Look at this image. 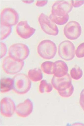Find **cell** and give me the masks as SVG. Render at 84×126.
<instances>
[{
  "instance_id": "3",
  "label": "cell",
  "mask_w": 84,
  "mask_h": 126,
  "mask_svg": "<svg viewBox=\"0 0 84 126\" xmlns=\"http://www.w3.org/2000/svg\"><path fill=\"white\" fill-rule=\"evenodd\" d=\"M37 50L41 57L45 59L50 60L55 56L57 48L55 44L52 41L44 40L39 44Z\"/></svg>"
},
{
  "instance_id": "22",
  "label": "cell",
  "mask_w": 84,
  "mask_h": 126,
  "mask_svg": "<svg viewBox=\"0 0 84 126\" xmlns=\"http://www.w3.org/2000/svg\"><path fill=\"white\" fill-rule=\"evenodd\" d=\"M1 58H2L6 54L7 51L6 46L4 43L1 42Z\"/></svg>"
},
{
  "instance_id": "5",
  "label": "cell",
  "mask_w": 84,
  "mask_h": 126,
  "mask_svg": "<svg viewBox=\"0 0 84 126\" xmlns=\"http://www.w3.org/2000/svg\"><path fill=\"white\" fill-rule=\"evenodd\" d=\"M24 62L23 61H17L8 56L3 60L2 68L6 73L14 75L20 71L24 67Z\"/></svg>"
},
{
  "instance_id": "7",
  "label": "cell",
  "mask_w": 84,
  "mask_h": 126,
  "mask_svg": "<svg viewBox=\"0 0 84 126\" xmlns=\"http://www.w3.org/2000/svg\"><path fill=\"white\" fill-rule=\"evenodd\" d=\"M75 48L73 43L68 40L62 42L59 45L58 52L59 56L66 61L71 60L74 58Z\"/></svg>"
},
{
  "instance_id": "25",
  "label": "cell",
  "mask_w": 84,
  "mask_h": 126,
  "mask_svg": "<svg viewBox=\"0 0 84 126\" xmlns=\"http://www.w3.org/2000/svg\"><path fill=\"white\" fill-rule=\"evenodd\" d=\"M48 2V1H37L36 3V5L37 6H44L47 4Z\"/></svg>"
},
{
  "instance_id": "21",
  "label": "cell",
  "mask_w": 84,
  "mask_h": 126,
  "mask_svg": "<svg viewBox=\"0 0 84 126\" xmlns=\"http://www.w3.org/2000/svg\"><path fill=\"white\" fill-rule=\"evenodd\" d=\"M76 56L78 58L84 57V43L81 44L77 48L75 52Z\"/></svg>"
},
{
  "instance_id": "23",
  "label": "cell",
  "mask_w": 84,
  "mask_h": 126,
  "mask_svg": "<svg viewBox=\"0 0 84 126\" xmlns=\"http://www.w3.org/2000/svg\"><path fill=\"white\" fill-rule=\"evenodd\" d=\"M80 104L82 108L84 111V89L82 91L80 94Z\"/></svg>"
},
{
  "instance_id": "19",
  "label": "cell",
  "mask_w": 84,
  "mask_h": 126,
  "mask_svg": "<svg viewBox=\"0 0 84 126\" xmlns=\"http://www.w3.org/2000/svg\"><path fill=\"white\" fill-rule=\"evenodd\" d=\"M0 40H3L7 37L12 31V26L0 23Z\"/></svg>"
},
{
  "instance_id": "24",
  "label": "cell",
  "mask_w": 84,
  "mask_h": 126,
  "mask_svg": "<svg viewBox=\"0 0 84 126\" xmlns=\"http://www.w3.org/2000/svg\"><path fill=\"white\" fill-rule=\"evenodd\" d=\"M73 6L79 7L84 4V1H71Z\"/></svg>"
},
{
  "instance_id": "4",
  "label": "cell",
  "mask_w": 84,
  "mask_h": 126,
  "mask_svg": "<svg viewBox=\"0 0 84 126\" xmlns=\"http://www.w3.org/2000/svg\"><path fill=\"white\" fill-rule=\"evenodd\" d=\"M29 54V49L24 44H14L11 46L9 49V56L17 61H23L27 58Z\"/></svg>"
},
{
  "instance_id": "20",
  "label": "cell",
  "mask_w": 84,
  "mask_h": 126,
  "mask_svg": "<svg viewBox=\"0 0 84 126\" xmlns=\"http://www.w3.org/2000/svg\"><path fill=\"white\" fill-rule=\"evenodd\" d=\"M71 78L75 80H78L82 77V70L78 66H76L70 70Z\"/></svg>"
},
{
  "instance_id": "16",
  "label": "cell",
  "mask_w": 84,
  "mask_h": 126,
  "mask_svg": "<svg viewBox=\"0 0 84 126\" xmlns=\"http://www.w3.org/2000/svg\"><path fill=\"white\" fill-rule=\"evenodd\" d=\"M28 77L33 81L38 82L42 79L43 73L40 69L38 68L31 69L28 72Z\"/></svg>"
},
{
  "instance_id": "8",
  "label": "cell",
  "mask_w": 84,
  "mask_h": 126,
  "mask_svg": "<svg viewBox=\"0 0 84 126\" xmlns=\"http://www.w3.org/2000/svg\"><path fill=\"white\" fill-rule=\"evenodd\" d=\"M19 18L18 14L12 8H5L1 12V24L11 26H15L18 21Z\"/></svg>"
},
{
  "instance_id": "13",
  "label": "cell",
  "mask_w": 84,
  "mask_h": 126,
  "mask_svg": "<svg viewBox=\"0 0 84 126\" xmlns=\"http://www.w3.org/2000/svg\"><path fill=\"white\" fill-rule=\"evenodd\" d=\"M33 110V104L29 99H27L23 103H20L16 107V113L19 117H27L31 114Z\"/></svg>"
},
{
  "instance_id": "9",
  "label": "cell",
  "mask_w": 84,
  "mask_h": 126,
  "mask_svg": "<svg viewBox=\"0 0 84 126\" xmlns=\"http://www.w3.org/2000/svg\"><path fill=\"white\" fill-rule=\"evenodd\" d=\"M51 82L53 87L58 91L59 94L68 89L73 86L71 78L69 74L61 78H57L54 76Z\"/></svg>"
},
{
  "instance_id": "6",
  "label": "cell",
  "mask_w": 84,
  "mask_h": 126,
  "mask_svg": "<svg viewBox=\"0 0 84 126\" xmlns=\"http://www.w3.org/2000/svg\"><path fill=\"white\" fill-rule=\"evenodd\" d=\"M38 20L42 29L45 33L50 35H58L59 30L57 26L49 17L44 13H41L39 16Z\"/></svg>"
},
{
  "instance_id": "10",
  "label": "cell",
  "mask_w": 84,
  "mask_h": 126,
  "mask_svg": "<svg viewBox=\"0 0 84 126\" xmlns=\"http://www.w3.org/2000/svg\"><path fill=\"white\" fill-rule=\"evenodd\" d=\"M64 32L65 35L67 39L72 40H75L81 34L82 28L78 22L71 21L65 26Z\"/></svg>"
},
{
  "instance_id": "17",
  "label": "cell",
  "mask_w": 84,
  "mask_h": 126,
  "mask_svg": "<svg viewBox=\"0 0 84 126\" xmlns=\"http://www.w3.org/2000/svg\"><path fill=\"white\" fill-rule=\"evenodd\" d=\"M54 63L50 61L44 62L41 65V68L45 73L48 75L53 74Z\"/></svg>"
},
{
  "instance_id": "15",
  "label": "cell",
  "mask_w": 84,
  "mask_h": 126,
  "mask_svg": "<svg viewBox=\"0 0 84 126\" xmlns=\"http://www.w3.org/2000/svg\"><path fill=\"white\" fill-rule=\"evenodd\" d=\"M13 79L10 78H3L0 80L1 93H7L13 89Z\"/></svg>"
},
{
  "instance_id": "26",
  "label": "cell",
  "mask_w": 84,
  "mask_h": 126,
  "mask_svg": "<svg viewBox=\"0 0 84 126\" xmlns=\"http://www.w3.org/2000/svg\"><path fill=\"white\" fill-rule=\"evenodd\" d=\"M23 2L26 3H31L33 2L34 1L33 0H28V1H22Z\"/></svg>"
},
{
  "instance_id": "18",
  "label": "cell",
  "mask_w": 84,
  "mask_h": 126,
  "mask_svg": "<svg viewBox=\"0 0 84 126\" xmlns=\"http://www.w3.org/2000/svg\"><path fill=\"white\" fill-rule=\"evenodd\" d=\"M39 89L41 93H50L52 90L53 87L51 85L48 83L46 80H43L41 81L40 83Z\"/></svg>"
},
{
  "instance_id": "12",
  "label": "cell",
  "mask_w": 84,
  "mask_h": 126,
  "mask_svg": "<svg viewBox=\"0 0 84 126\" xmlns=\"http://www.w3.org/2000/svg\"><path fill=\"white\" fill-rule=\"evenodd\" d=\"M16 31L18 35L24 39H28L34 35L35 29L30 26L27 21H22L17 24Z\"/></svg>"
},
{
  "instance_id": "14",
  "label": "cell",
  "mask_w": 84,
  "mask_h": 126,
  "mask_svg": "<svg viewBox=\"0 0 84 126\" xmlns=\"http://www.w3.org/2000/svg\"><path fill=\"white\" fill-rule=\"evenodd\" d=\"M68 67L65 62L58 60L54 62V76L57 78L62 77L67 74Z\"/></svg>"
},
{
  "instance_id": "2",
  "label": "cell",
  "mask_w": 84,
  "mask_h": 126,
  "mask_svg": "<svg viewBox=\"0 0 84 126\" xmlns=\"http://www.w3.org/2000/svg\"><path fill=\"white\" fill-rule=\"evenodd\" d=\"M13 89L17 94H24L29 91L31 82L27 75L23 73L17 74L13 78Z\"/></svg>"
},
{
  "instance_id": "1",
  "label": "cell",
  "mask_w": 84,
  "mask_h": 126,
  "mask_svg": "<svg viewBox=\"0 0 84 126\" xmlns=\"http://www.w3.org/2000/svg\"><path fill=\"white\" fill-rule=\"evenodd\" d=\"M71 1H59L55 2L52 7L51 13L49 17L57 24L62 25L68 20L69 15L73 8Z\"/></svg>"
},
{
  "instance_id": "11",
  "label": "cell",
  "mask_w": 84,
  "mask_h": 126,
  "mask_svg": "<svg viewBox=\"0 0 84 126\" xmlns=\"http://www.w3.org/2000/svg\"><path fill=\"white\" fill-rule=\"evenodd\" d=\"M15 104L10 98L4 97L1 100L0 113L2 115L6 117H10L16 111Z\"/></svg>"
}]
</instances>
